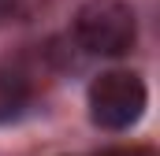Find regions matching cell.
<instances>
[{
  "instance_id": "obj_3",
  "label": "cell",
  "mask_w": 160,
  "mask_h": 156,
  "mask_svg": "<svg viewBox=\"0 0 160 156\" xmlns=\"http://www.w3.org/2000/svg\"><path fill=\"white\" fill-rule=\"evenodd\" d=\"M104 156H153V149H112Z\"/></svg>"
},
{
  "instance_id": "obj_1",
  "label": "cell",
  "mask_w": 160,
  "mask_h": 156,
  "mask_svg": "<svg viewBox=\"0 0 160 156\" xmlns=\"http://www.w3.org/2000/svg\"><path fill=\"white\" fill-rule=\"evenodd\" d=\"M75 37L93 56H123L134 48L138 19L123 0H86L75 15Z\"/></svg>"
},
{
  "instance_id": "obj_4",
  "label": "cell",
  "mask_w": 160,
  "mask_h": 156,
  "mask_svg": "<svg viewBox=\"0 0 160 156\" xmlns=\"http://www.w3.org/2000/svg\"><path fill=\"white\" fill-rule=\"evenodd\" d=\"M4 4H8V0H0V15H4Z\"/></svg>"
},
{
  "instance_id": "obj_2",
  "label": "cell",
  "mask_w": 160,
  "mask_h": 156,
  "mask_svg": "<svg viewBox=\"0 0 160 156\" xmlns=\"http://www.w3.org/2000/svg\"><path fill=\"white\" fill-rule=\"evenodd\" d=\"M145 112V82L130 71H104L89 85V115L104 130H127Z\"/></svg>"
}]
</instances>
